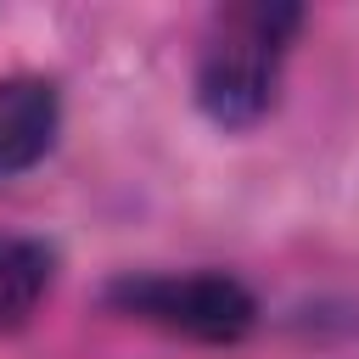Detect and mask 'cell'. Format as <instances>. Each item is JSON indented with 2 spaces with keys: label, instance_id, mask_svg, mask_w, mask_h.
Returning <instances> with one entry per match:
<instances>
[{
  "label": "cell",
  "instance_id": "6da1fadb",
  "mask_svg": "<svg viewBox=\"0 0 359 359\" xmlns=\"http://www.w3.org/2000/svg\"><path fill=\"white\" fill-rule=\"evenodd\" d=\"M297 28L303 11L286 0H241L213 11L196 50V107L219 129H252L275 107V84Z\"/></svg>",
  "mask_w": 359,
  "mask_h": 359
},
{
  "label": "cell",
  "instance_id": "7a4b0ae2",
  "mask_svg": "<svg viewBox=\"0 0 359 359\" xmlns=\"http://www.w3.org/2000/svg\"><path fill=\"white\" fill-rule=\"evenodd\" d=\"M101 303L123 320H140L163 337L202 342V348H230L258 325V297L224 275V269H146V275H118L107 280Z\"/></svg>",
  "mask_w": 359,
  "mask_h": 359
},
{
  "label": "cell",
  "instance_id": "3957f363",
  "mask_svg": "<svg viewBox=\"0 0 359 359\" xmlns=\"http://www.w3.org/2000/svg\"><path fill=\"white\" fill-rule=\"evenodd\" d=\"M62 135V90L45 73L0 79V180L28 174Z\"/></svg>",
  "mask_w": 359,
  "mask_h": 359
},
{
  "label": "cell",
  "instance_id": "277c9868",
  "mask_svg": "<svg viewBox=\"0 0 359 359\" xmlns=\"http://www.w3.org/2000/svg\"><path fill=\"white\" fill-rule=\"evenodd\" d=\"M56 280V247L39 236H0V331L34 320Z\"/></svg>",
  "mask_w": 359,
  "mask_h": 359
}]
</instances>
